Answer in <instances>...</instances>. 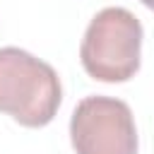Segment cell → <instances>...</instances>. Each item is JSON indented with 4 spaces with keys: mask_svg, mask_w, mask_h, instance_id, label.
<instances>
[{
    "mask_svg": "<svg viewBox=\"0 0 154 154\" xmlns=\"http://www.w3.org/2000/svg\"><path fill=\"white\" fill-rule=\"evenodd\" d=\"M142 2H144V5H152V0H142Z\"/></svg>",
    "mask_w": 154,
    "mask_h": 154,
    "instance_id": "obj_4",
    "label": "cell"
},
{
    "mask_svg": "<svg viewBox=\"0 0 154 154\" xmlns=\"http://www.w3.org/2000/svg\"><path fill=\"white\" fill-rule=\"evenodd\" d=\"M142 24L125 7H103L89 22L79 60L99 82H128L140 70Z\"/></svg>",
    "mask_w": 154,
    "mask_h": 154,
    "instance_id": "obj_2",
    "label": "cell"
},
{
    "mask_svg": "<svg viewBox=\"0 0 154 154\" xmlns=\"http://www.w3.org/2000/svg\"><path fill=\"white\" fill-rule=\"evenodd\" d=\"M60 101V77L48 63L14 46L0 48V113L24 128H43L55 118Z\"/></svg>",
    "mask_w": 154,
    "mask_h": 154,
    "instance_id": "obj_1",
    "label": "cell"
},
{
    "mask_svg": "<svg viewBox=\"0 0 154 154\" xmlns=\"http://www.w3.org/2000/svg\"><path fill=\"white\" fill-rule=\"evenodd\" d=\"M77 154H137V128L125 101L113 96L82 99L70 118Z\"/></svg>",
    "mask_w": 154,
    "mask_h": 154,
    "instance_id": "obj_3",
    "label": "cell"
}]
</instances>
